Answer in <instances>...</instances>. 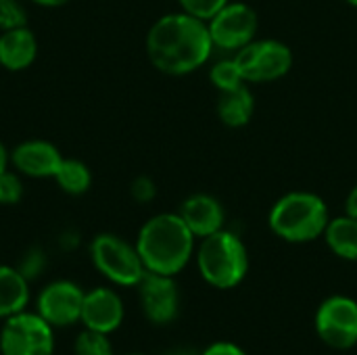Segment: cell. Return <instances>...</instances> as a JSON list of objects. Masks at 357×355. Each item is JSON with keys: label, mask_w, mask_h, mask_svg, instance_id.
<instances>
[{"label": "cell", "mask_w": 357, "mask_h": 355, "mask_svg": "<svg viewBox=\"0 0 357 355\" xmlns=\"http://www.w3.org/2000/svg\"><path fill=\"white\" fill-rule=\"evenodd\" d=\"M213 48L207 21L184 10L159 17L146 33V56L151 65L172 77L201 69Z\"/></svg>", "instance_id": "cell-1"}, {"label": "cell", "mask_w": 357, "mask_h": 355, "mask_svg": "<svg viewBox=\"0 0 357 355\" xmlns=\"http://www.w3.org/2000/svg\"><path fill=\"white\" fill-rule=\"evenodd\" d=\"M195 239L180 213H157L142 224L136 249L146 272L176 276L188 266L195 253Z\"/></svg>", "instance_id": "cell-2"}, {"label": "cell", "mask_w": 357, "mask_h": 355, "mask_svg": "<svg viewBox=\"0 0 357 355\" xmlns=\"http://www.w3.org/2000/svg\"><path fill=\"white\" fill-rule=\"evenodd\" d=\"M331 222L326 201L307 190H293L282 195L270 209V230L287 243H312L324 236Z\"/></svg>", "instance_id": "cell-3"}, {"label": "cell", "mask_w": 357, "mask_h": 355, "mask_svg": "<svg viewBox=\"0 0 357 355\" xmlns=\"http://www.w3.org/2000/svg\"><path fill=\"white\" fill-rule=\"evenodd\" d=\"M197 268L207 285L215 289H234L249 272L247 247L234 232L222 228L220 232L201 239Z\"/></svg>", "instance_id": "cell-4"}, {"label": "cell", "mask_w": 357, "mask_h": 355, "mask_svg": "<svg viewBox=\"0 0 357 355\" xmlns=\"http://www.w3.org/2000/svg\"><path fill=\"white\" fill-rule=\"evenodd\" d=\"M92 266L117 287H138L146 268L140 259L136 245H130L117 234H98L90 243Z\"/></svg>", "instance_id": "cell-5"}, {"label": "cell", "mask_w": 357, "mask_h": 355, "mask_svg": "<svg viewBox=\"0 0 357 355\" xmlns=\"http://www.w3.org/2000/svg\"><path fill=\"white\" fill-rule=\"evenodd\" d=\"M232 56L247 84L276 82L293 69L295 61L291 46L274 38H255Z\"/></svg>", "instance_id": "cell-6"}, {"label": "cell", "mask_w": 357, "mask_h": 355, "mask_svg": "<svg viewBox=\"0 0 357 355\" xmlns=\"http://www.w3.org/2000/svg\"><path fill=\"white\" fill-rule=\"evenodd\" d=\"M54 331L36 312H19L4 320L0 331V355H52Z\"/></svg>", "instance_id": "cell-7"}, {"label": "cell", "mask_w": 357, "mask_h": 355, "mask_svg": "<svg viewBox=\"0 0 357 355\" xmlns=\"http://www.w3.org/2000/svg\"><path fill=\"white\" fill-rule=\"evenodd\" d=\"M209 33L215 48L226 52H236L257 38L259 15L247 2H228L209 21Z\"/></svg>", "instance_id": "cell-8"}, {"label": "cell", "mask_w": 357, "mask_h": 355, "mask_svg": "<svg viewBox=\"0 0 357 355\" xmlns=\"http://www.w3.org/2000/svg\"><path fill=\"white\" fill-rule=\"evenodd\" d=\"M316 333L333 349H351L357 345V301L335 295L316 312Z\"/></svg>", "instance_id": "cell-9"}, {"label": "cell", "mask_w": 357, "mask_h": 355, "mask_svg": "<svg viewBox=\"0 0 357 355\" xmlns=\"http://www.w3.org/2000/svg\"><path fill=\"white\" fill-rule=\"evenodd\" d=\"M84 291L71 280H54L42 289L36 301V312L52 326H71L82 318Z\"/></svg>", "instance_id": "cell-10"}, {"label": "cell", "mask_w": 357, "mask_h": 355, "mask_svg": "<svg viewBox=\"0 0 357 355\" xmlns=\"http://www.w3.org/2000/svg\"><path fill=\"white\" fill-rule=\"evenodd\" d=\"M138 297L144 316L153 324H169L180 310V291L174 276L146 272L138 282Z\"/></svg>", "instance_id": "cell-11"}, {"label": "cell", "mask_w": 357, "mask_h": 355, "mask_svg": "<svg viewBox=\"0 0 357 355\" xmlns=\"http://www.w3.org/2000/svg\"><path fill=\"white\" fill-rule=\"evenodd\" d=\"M123 316H126L123 301L113 289L96 287L84 295L82 318H79L84 328L111 335L121 326Z\"/></svg>", "instance_id": "cell-12"}, {"label": "cell", "mask_w": 357, "mask_h": 355, "mask_svg": "<svg viewBox=\"0 0 357 355\" xmlns=\"http://www.w3.org/2000/svg\"><path fill=\"white\" fill-rule=\"evenodd\" d=\"M61 161V151L48 140H23L10 151L13 169L27 178H54Z\"/></svg>", "instance_id": "cell-13"}, {"label": "cell", "mask_w": 357, "mask_h": 355, "mask_svg": "<svg viewBox=\"0 0 357 355\" xmlns=\"http://www.w3.org/2000/svg\"><path fill=\"white\" fill-rule=\"evenodd\" d=\"M178 213L197 239H205L220 232L226 220L222 203L207 192H197L184 199Z\"/></svg>", "instance_id": "cell-14"}, {"label": "cell", "mask_w": 357, "mask_h": 355, "mask_svg": "<svg viewBox=\"0 0 357 355\" xmlns=\"http://www.w3.org/2000/svg\"><path fill=\"white\" fill-rule=\"evenodd\" d=\"M38 56L36 33L27 27H13L0 31V65L6 71H23Z\"/></svg>", "instance_id": "cell-15"}, {"label": "cell", "mask_w": 357, "mask_h": 355, "mask_svg": "<svg viewBox=\"0 0 357 355\" xmlns=\"http://www.w3.org/2000/svg\"><path fill=\"white\" fill-rule=\"evenodd\" d=\"M215 113L218 119L228 126V128H245L253 115H255V94L253 90L243 84L238 88L218 92V103H215Z\"/></svg>", "instance_id": "cell-16"}, {"label": "cell", "mask_w": 357, "mask_h": 355, "mask_svg": "<svg viewBox=\"0 0 357 355\" xmlns=\"http://www.w3.org/2000/svg\"><path fill=\"white\" fill-rule=\"evenodd\" d=\"M29 303V280L13 266H0V318L25 312Z\"/></svg>", "instance_id": "cell-17"}, {"label": "cell", "mask_w": 357, "mask_h": 355, "mask_svg": "<svg viewBox=\"0 0 357 355\" xmlns=\"http://www.w3.org/2000/svg\"><path fill=\"white\" fill-rule=\"evenodd\" d=\"M324 241L337 257L357 262V218L349 213L331 218L324 230Z\"/></svg>", "instance_id": "cell-18"}, {"label": "cell", "mask_w": 357, "mask_h": 355, "mask_svg": "<svg viewBox=\"0 0 357 355\" xmlns=\"http://www.w3.org/2000/svg\"><path fill=\"white\" fill-rule=\"evenodd\" d=\"M52 180L56 182V186L63 192H67L71 197H79V195L90 190V186H92V172H90V167L84 161H79V159H65L63 157V161H61V165H59V169H56Z\"/></svg>", "instance_id": "cell-19"}, {"label": "cell", "mask_w": 357, "mask_h": 355, "mask_svg": "<svg viewBox=\"0 0 357 355\" xmlns=\"http://www.w3.org/2000/svg\"><path fill=\"white\" fill-rule=\"evenodd\" d=\"M209 80H211V84L215 86L218 92H226V90H232V88H238V86L247 84L243 80V73H241L234 56H228V59H222V61L213 63L211 69H209Z\"/></svg>", "instance_id": "cell-20"}, {"label": "cell", "mask_w": 357, "mask_h": 355, "mask_svg": "<svg viewBox=\"0 0 357 355\" xmlns=\"http://www.w3.org/2000/svg\"><path fill=\"white\" fill-rule=\"evenodd\" d=\"M73 354L75 355H113V347H111L109 335H105V333H96V331H90V328H84V331L75 337Z\"/></svg>", "instance_id": "cell-21"}, {"label": "cell", "mask_w": 357, "mask_h": 355, "mask_svg": "<svg viewBox=\"0 0 357 355\" xmlns=\"http://www.w3.org/2000/svg\"><path fill=\"white\" fill-rule=\"evenodd\" d=\"M23 199V182L17 172L0 174V205H17Z\"/></svg>", "instance_id": "cell-22"}, {"label": "cell", "mask_w": 357, "mask_h": 355, "mask_svg": "<svg viewBox=\"0 0 357 355\" xmlns=\"http://www.w3.org/2000/svg\"><path fill=\"white\" fill-rule=\"evenodd\" d=\"M27 25V13L19 0H0V31Z\"/></svg>", "instance_id": "cell-23"}, {"label": "cell", "mask_w": 357, "mask_h": 355, "mask_svg": "<svg viewBox=\"0 0 357 355\" xmlns=\"http://www.w3.org/2000/svg\"><path fill=\"white\" fill-rule=\"evenodd\" d=\"M44 268H46V255H44V251H42L40 247H31L29 251H25V255L21 257V262H19V266H17V270H19L29 282L36 280L38 276H42Z\"/></svg>", "instance_id": "cell-24"}, {"label": "cell", "mask_w": 357, "mask_h": 355, "mask_svg": "<svg viewBox=\"0 0 357 355\" xmlns=\"http://www.w3.org/2000/svg\"><path fill=\"white\" fill-rule=\"evenodd\" d=\"M180 10L195 15L203 21H209L220 8H224L230 0H178Z\"/></svg>", "instance_id": "cell-25"}, {"label": "cell", "mask_w": 357, "mask_h": 355, "mask_svg": "<svg viewBox=\"0 0 357 355\" xmlns=\"http://www.w3.org/2000/svg\"><path fill=\"white\" fill-rule=\"evenodd\" d=\"M130 195L136 203H151L157 197V184L149 176H136L130 184Z\"/></svg>", "instance_id": "cell-26"}, {"label": "cell", "mask_w": 357, "mask_h": 355, "mask_svg": "<svg viewBox=\"0 0 357 355\" xmlns=\"http://www.w3.org/2000/svg\"><path fill=\"white\" fill-rule=\"evenodd\" d=\"M203 355H247V354H245L238 345L222 341V343H213L211 347H207V352H205Z\"/></svg>", "instance_id": "cell-27"}, {"label": "cell", "mask_w": 357, "mask_h": 355, "mask_svg": "<svg viewBox=\"0 0 357 355\" xmlns=\"http://www.w3.org/2000/svg\"><path fill=\"white\" fill-rule=\"evenodd\" d=\"M345 213L357 218V184H354L351 190L347 192V199H345Z\"/></svg>", "instance_id": "cell-28"}, {"label": "cell", "mask_w": 357, "mask_h": 355, "mask_svg": "<svg viewBox=\"0 0 357 355\" xmlns=\"http://www.w3.org/2000/svg\"><path fill=\"white\" fill-rule=\"evenodd\" d=\"M59 243H61V247H63V249H67V251H69V249H75V247H77L79 239H77V234H75V232H69V230H67V232H63V234H61Z\"/></svg>", "instance_id": "cell-29"}, {"label": "cell", "mask_w": 357, "mask_h": 355, "mask_svg": "<svg viewBox=\"0 0 357 355\" xmlns=\"http://www.w3.org/2000/svg\"><path fill=\"white\" fill-rule=\"evenodd\" d=\"M33 2L36 6H44V8H59V6H65L69 0H29Z\"/></svg>", "instance_id": "cell-30"}, {"label": "cell", "mask_w": 357, "mask_h": 355, "mask_svg": "<svg viewBox=\"0 0 357 355\" xmlns=\"http://www.w3.org/2000/svg\"><path fill=\"white\" fill-rule=\"evenodd\" d=\"M8 165H10V153L6 151V146L0 142V174L2 172H6L8 169Z\"/></svg>", "instance_id": "cell-31"}, {"label": "cell", "mask_w": 357, "mask_h": 355, "mask_svg": "<svg viewBox=\"0 0 357 355\" xmlns=\"http://www.w3.org/2000/svg\"><path fill=\"white\" fill-rule=\"evenodd\" d=\"M172 355H195V354H188V352H176V354Z\"/></svg>", "instance_id": "cell-32"}, {"label": "cell", "mask_w": 357, "mask_h": 355, "mask_svg": "<svg viewBox=\"0 0 357 355\" xmlns=\"http://www.w3.org/2000/svg\"><path fill=\"white\" fill-rule=\"evenodd\" d=\"M347 4H351V6H357V0H345Z\"/></svg>", "instance_id": "cell-33"}, {"label": "cell", "mask_w": 357, "mask_h": 355, "mask_svg": "<svg viewBox=\"0 0 357 355\" xmlns=\"http://www.w3.org/2000/svg\"><path fill=\"white\" fill-rule=\"evenodd\" d=\"M130 355H142V354H130Z\"/></svg>", "instance_id": "cell-34"}]
</instances>
